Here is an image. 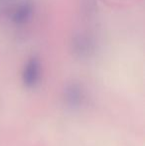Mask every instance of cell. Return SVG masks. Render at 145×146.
<instances>
[{
  "mask_svg": "<svg viewBox=\"0 0 145 146\" xmlns=\"http://www.w3.org/2000/svg\"><path fill=\"white\" fill-rule=\"evenodd\" d=\"M85 100L87 96L85 90L77 83L68 84L63 90V102L69 110H79L85 106Z\"/></svg>",
  "mask_w": 145,
  "mask_h": 146,
  "instance_id": "1",
  "label": "cell"
},
{
  "mask_svg": "<svg viewBox=\"0 0 145 146\" xmlns=\"http://www.w3.org/2000/svg\"><path fill=\"white\" fill-rule=\"evenodd\" d=\"M41 78V65L37 58H31L25 64L22 71V82L27 88H34L38 85Z\"/></svg>",
  "mask_w": 145,
  "mask_h": 146,
  "instance_id": "2",
  "label": "cell"
},
{
  "mask_svg": "<svg viewBox=\"0 0 145 146\" xmlns=\"http://www.w3.org/2000/svg\"><path fill=\"white\" fill-rule=\"evenodd\" d=\"M93 48H95L93 40L89 35L79 33V34H77L73 38V52L79 58H87L93 52Z\"/></svg>",
  "mask_w": 145,
  "mask_h": 146,
  "instance_id": "3",
  "label": "cell"
},
{
  "mask_svg": "<svg viewBox=\"0 0 145 146\" xmlns=\"http://www.w3.org/2000/svg\"><path fill=\"white\" fill-rule=\"evenodd\" d=\"M33 13V5L31 2L24 1L17 6L13 12L12 20L16 24H22L27 22Z\"/></svg>",
  "mask_w": 145,
  "mask_h": 146,
  "instance_id": "4",
  "label": "cell"
},
{
  "mask_svg": "<svg viewBox=\"0 0 145 146\" xmlns=\"http://www.w3.org/2000/svg\"><path fill=\"white\" fill-rule=\"evenodd\" d=\"M81 7L83 15H93V13L97 10V2L95 0H81Z\"/></svg>",
  "mask_w": 145,
  "mask_h": 146,
  "instance_id": "5",
  "label": "cell"
}]
</instances>
